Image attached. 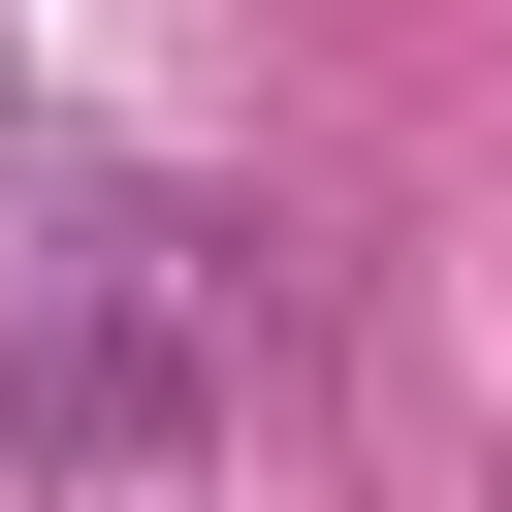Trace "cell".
<instances>
[{"label":"cell","mask_w":512,"mask_h":512,"mask_svg":"<svg viewBox=\"0 0 512 512\" xmlns=\"http://www.w3.org/2000/svg\"><path fill=\"white\" fill-rule=\"evenodd\" d=\"M224 384H256V256H224V224H96V256L32 288V448H64V480H160Z\"/></svg>","instance_id":"6da1fadb"}]
</instances>
